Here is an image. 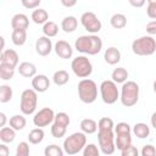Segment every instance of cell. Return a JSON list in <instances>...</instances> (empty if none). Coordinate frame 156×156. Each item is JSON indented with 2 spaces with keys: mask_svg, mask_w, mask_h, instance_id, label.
Masks as SVG:
<instances>
[{
  "mask_svg": "<svg viewBox=\"0 0 156 156\" xmlns=\"http://www.w3.org/2000/svg\"><path fill=\"white\" fill-rule=\"evenodd\" d=\"M11 27L13 29H23V30H27L28 27H29L28 16H26L24 13H16L11 18Z\"/></svg>",
  "mask_w": 156,
  "mask_h": 156,
  "instance_id": "obj_17",
  "label": "cell"
},
{
  "mask_svg": "<svg viewBox=\"0 0 156 156\" xmlns=\"http://www.w3.org/2000/svg\"><path fill=\"white\" fill-rule=\"evenodd\" d=\"M0 40H1V52L4 51V45H5V39L4 37H0Z\"/></svg>",
  "mask_w": 156,
  "mask_h": 156,
  "instance_id": "obj_50",
  "label": "cell"
},
{
  "mask_svg": "<svg viewBox=\"0 0 156 156\" xmlns=\"http://www.w3.org/2000/svg\"><path fill=\"white\" fill-rule=\"evenodd\" d=\"M146 13H147V16L150 18H152L154 21H156V0H149L147 1Z\"/></svg>",
  "mask_w": 156,
  "mask_h": 156,
  "instance_id": "obj_40",
  "label": "cell"
},
{
  "mask_svg": "<svg viewBox=\"0 0 156 156\" xmlns=\"http://www.w3.org/2000/svg\"><path fill=\"white\" fill-rule=\"evenodd\" d=\"M78 27V20L74 16H66L61 22V29L65 33H73Z\"/></svg>",
  "mask_w": 156,
  "mask_h": 156,
  "instance_id": "obj_20",
  "label": "cell"
},
{
  "mask_svg": "<svg viewBox=\"0 0 156 156\" xmlns=\"http://www.w3.org/2000/svg\"><path fill=\"white\" fill-rule=\"evenodd\" d=\"M141 156H156V149L151 144L144 145L141 149Z\"/></svg>",
  "mask_w": 156,
  "mask_h": 156,
  "instance_id": "obj_42",
  "label": "cell"
},
{
  "mask_svg": "<svg viewBox=\"0 0 156 156\" xmlns=\"http://www.w3.org/2000/svg\"><path fill=\"white\" fill-rule=\"evenodd\" d=\"M18 73L24 78H33L37 76V67L32 62H22L18 66Z\"/></svg>",
  "mask_w": 156,
  "mask_h": 156,
  "instance_id": "obj_19",
  "label": "cell"
},
{
  "mask_svg": "<svg viewBox=\"0 0 156 156\" xmlns=\"http://www.w3.org/2000/svg\"><path fill=\"white\" fill-rule=\"evenodd\" d=\"M111 78L112 80L118 84V83H126L127 82V78H128V72L124 67H117L112 71V74H111Z\"/></svg>",
  "mask_w": 156,
  "mask_h": 156,
  "instance_id": "obj_25",
  "label": "cell"
},
{
  "mask_svg": "<svg viewBox=\"0 0 156 156\" xmlns=\"http://www.w3.org/2000/svg\"><path fill=\"white\" fill-rule=\"evenodd\" d=\"M63 149L56 144H51L44 149V155L45 156H63Z\"/></svg>",
  "mask_w": 156,
  "mask_h": 156,
  "instance_id": "obj_34",
  "label": "cell"
},
{
  "mask_svg": "<svg viewBox=\"0 0 156 156\" xmlns=\"http://www.w3.org/2000/svg\"><path fill=\"white\" fill-rule=\"evenodd\" d=\"M54 50L58 57L65 58V60L71 58L73 55V49H72L71 44L67 43L66 40H57L54 46Z\"/></svg>",
  "mask_w": 156,
  "mask_h": 156,
  "instance_id": "obj_14",
  "label": "cell"
},
{
  "mask_svg": "<svg viewBox=\"0 0 156 156\" xmlns=\"http://www.w3.org/2000/svg\"><path fill=\"white\" fill-rule=\"evenodd\" d=\"M13 96V91L12 88L7 84H2L0 85V102L1 104H6L9 102Z\"/></svg>",
  "mask_w": 156,
  "mask_h": 156,
  "instance_id": "obj_33",
  "label": "cell"
},
{
  "mask_svg": "<svg viewBox=\"0 0 156 156\" xmlns=\"http://www.w3.org/2000/svg\"><path fill=\"white\" fill-rule=\"evenodd\" d=\"M80 129L84 134H94L98 130V123L91 118H84L80 121Z\"/></svg>",
  "mask_w": 156,
  "mask_h": 156,
  "instance_id": "obj_23",
  "label": "cell"
},
{
  "mask_svg": "<svg viewBox=\"0 0 156 156\" xmlns=\"http://www.w3.org/2000/svg\"><path fill=\"white\" fill-rule=\"evenodd\" d=\"M16 138V130L12 129L11 127H2L0 129V140L2 144H9L12 143Z\"/></svg>",
  "mask_w": 156,
  "mask_h": 156,
  "instance_id": "obj_26",
  "label": "cell"
},
{
  "mask_svg": "<svg viewBox=\"0 0 156 156\" xmlns=\"http://www.w3.org/2000/svg\"><path fill=\"white\" fill-rule=\"evenodd\" d=\"M38 105V94L34 89H26L21 94L20 108L23 115H32L37 110Z\"/></svg>",
  "mask_w": 156,
  "mask_h": 156,
  "instance_id": "obj_7",
  "label": "cell"
},
{
  "mask_svg": "<svg viewBox=\"0 0 156 156\" xmlns=\"http://www.w3.org/2000/svg\"><path fill=\"white\" fill-rule=\"evenodd\" d=\"M133 133L135 134L136 138L145 139V138H147L150 135V127L146 123H143V122L135 123L133 126Z\"/></svg>",
  "mask_w": 156,
  "mask_h": 156,
  "instance_id": "obj_22",
  "label": "cell"
},
{
  "mask_svg": "<svg viewBox=\"0 0 156 156\" xmlns=\"http://www.w3.org/2000/svg\"><path fill=\"white\" fill-rule=\"evenodd\" d=\"M98 129L99 130H107V129H115V123L112 118L110 117H102L98 122Z\"/></svg>",
  "mask_w": 156,
  "mask_h": 156,
  "instance_id": "obj_35",
  "label": "cell"
},
{
  "mask_svg": "<svg viewBox=\"0 0 156 156\" xmlns=\"http://www.w3.org/2000/svg\"><path fill=\"white\" fill-rule=\"evenodd\" d=\"M85 135L87 134H84L83 132H76V133L68 135L63 140V151L69 156H73V155L78 154L79 151H82L87 145Z\"/></svg>",
  "mask_w": 156,
  "mask_h": 156,
  "instance_id": "obj_2",
  "label": "cell"
},
{
  "mask_svg": "<svg viewBox=\"0 0 156 156\" xmlns=\"http://www.w3.org/2000/svg\"><path fill=\"white\" fill-rule=\"evenodd\" d=\"M66 132H67V128H66V127L58 126V124H56V123H52V126H51V135H52L54 138L60 139V138L65 136Z\"/></svg>",
  "mask_w": 156,
  "mask_h": 156,
  "instance_id": "obj_37",
  "label": "cell"
},
{
  "mask_svg": "<svg viewBox=\"0 0 156 156\" xmlns=\"http://www.w3.org/2000/svg\"><path fill=\"white\" fill-rule=\"evenodd\" d=\"M129 4L134 7H141L145 5V0H139V1H134V0H129Z\"/></svg>",
  "mask_w": 156,
  "mask_h": 156,
  "instance_id": "obj_46",
  "label": "cell"
},
{
  "mask_svg": "<svg viewBox=\"0 0 156 156\" xmlns=\"http://www.w3.org/2000/svg\"><path fill=\"white\" fill-rule=\"evenodd\" d=\"M32 21L34 22V23H37V24H45L46 22H48V20H49V13H48V11L46 10H44V9H40V7H38V9H35L33 12H32Z\"/></svg>",
  "mask_w": 156,
  "mask_h": 156,
  "instance_id": "obj_21",
  "label": "cell"
},
{
  "mask_svg": "<svg viewBox=\"0 0 156 156\" xmlns=\"http://www.w3.org/2000/svg\"><path fill=\"white\" fill-rule=\"evenodd\" d=\"M44 135H45V133H44L43 128H34L28 133V141L34 145L40 144L44 139Z\"/></svg>",
  "mask_w": 156,
  "mask_h": 156,
  "instance_id": "obj_29",
  "label": "cell"
},
{
  "mask_svg": "<svg viewBox=\"0 0 156 156\" xmlns=\"http://www.w3.org/2000/svg\"><path fill=\"white\" fill-rule=\"evenodd\" d=\"M119 100L123 106L132 107L136 105L139 100V85L133 80H127L121 88Z\"/></svg>",
  "mask_w": 156,
  "mask_h": 156,
  "instance_id": "obj_3",
  "label": "cell"
},
{
  "mask_svg": "<svg viewBox=\"0 0 156 156\" xmlns=\"http://www.w3.org/2000/svg\"><path fill=\"white\" fill-rule=\"evenodd\" d=\"M71 119H69V116L66 113V112H58L55 115V119H54V123L58 124V126H62V127H68Z\"/></svg>",
  "mask_w": 156,
  "mask_h": 156,
  "instance_id": "obj_36",
  "label": "cell"
},
{
  "mask_svg": "<svg viewBox=\"0 0 156 156\" xmlns=\"http://www.w3.org/2000/svg\"><path fill=\"white\" fill-rule=\"evenodd\" d=\"M132 50L138 56H150L156 51V40L150 35H143L132 43Z\"/></svg>",
  "mask_w": 156,
  "mask_h": 156,
  "instance_id": "obj_5",
  "label": "cell"
},
{
  "mask_svg": "<svg viewBox=\"0 0 156 156\" xmlns=\"http://www.w3.org/2000/svg\"><path fill=\"white\" fill-rule=\"evenodd\" d=\"M104 58H105V62L108 65H117L121 61V51L115 46L107 48L105 50Z\"/></svg>",
  "mask_w": 156,
  "mask_h": 156,
  "instance_id": "obj_18",
  "label": "cell"
},
{
  "mask_svg": "<svg viewBox=\"0 0 156 156\" xmlns=\"http://www.w3.org/2000/svg\"><path fill=\"white\" fill-rule=\"evenodd\" d=\"M32 88L37 93H45L50 88V80L45 74H37L32 78Z\"/></svg>",
  "mask_w": 156,
  "mask_h": 156,
  "instance_id": "obj_15",
  "label": "cell"
},
{
  "mask_svg": "<svg viewBox=\"0 0 156 156\" xmlns=\"http://www.w3.org/2000/svg\"><path fill=\"white\" fill-rule=\"evenodd\" d=\"M41 0H22V5L26 9H38Z\"/></svg>",
  "mask_w": 156,
  "mask_h": 156,
  "instance_id": "obj_43",
  "label": "cell"
},
{
  "mask_svg": "<svg viewBox=\"0 0 156 156\" xmlns=\"http://www.w3.org/2000/svg\"><path fill=\"white\" fill-rule=\"evenodd\" d=\"M130 126L126 122H119L115 126V144L118 150H124L132 145Z\"/></svg>",
  "mask_w": 156,
  "mask_h": 156,
  "instance_id": "obj_6",
  "label": "cell"
},
{
  "mask_svg": "<svg viewBox=\"0 0 156 156\" xmlns=\"http://www.w3.org/2000/svg\"><path fill=\"white\" fill-rule=\"evenodd\" d=\"M0 119H1L0 127L2 128V127H5V124H6V115H5L4 112H0Z\"/></svg>",
  "mask_w": 156,
  "mask_h": 156,
  "instance_id": "obj_48",
  "label": "cell"
},
{
  "mask_svg": "<svg viewBox=\"0 0 156 156\" xmlns=\"http://www.w3.org/2000/svg\"><path fill=\"white\" fill-rule=\"evenodd\" d=\"M150 121H151V126L156 129V111L151 115V118H150Z\"/></svg>",
  "mask_w": 156,
  "mask_h": 156,
  "instance_id": "obj_49",
  "label": "cell"
},
{
  "mask_svg": "<svg viewBox=\"0 0 156 156\" xmlns=\"http://www.w3.org/2000/svg\"><path fill=\"white\" fill-rule=\"evenodd\" d=\"M74 48L77 51L87 55H96L102 49V40L100 37L91 34V35H80L76 43Z\"/></svg>",
  "mask_w": 156,
  "mask_h": 156,
  "instance_id": "obj_1",
  "label": "cell"
},
{
  "mask_svg": "<svg viewBox=\"0 0 156 156\" xmlns=\"http://www.w3.org/2000/svg\"><path fill=\"white\" fill-rule=\"evenodd\" d=\"M9 124L15 130H22L26 127L27 121H26V117H23L22 115H13L12 117H10Z\"/></svg>",
  "mask_w": 156,
  "mask_h": 156,
  "instance_id": "obj_27",
  "label": "cell"
},
{
  "mask_svg": "<svg viewBox=\"0 0 156 156\" xmlns=\"http://www.w3.org/2000/svg\"><path fill=\"white\" fill-rule=\"evenodd\" d=\"M61 4H62L63 6H66V7H72V6L77 5V1H76V0H73V1H66V0H61Z\"/></svg>",
  "mask_w": 156,
  "mask_h": 156,
  "instance_id": "obj_47",
  "label": "cell"
},
{
  "mask_svg": "<svg viewBox=\"0 0 156 156\" xmlns=\"http://www.w3.org/2000/svg\"><path fill=\"white\" fill-rule=\"evenodd\" d=\"M43 33H44V35L48 37V38H54V37H56L57 33H58V26H57L55 22H52V21H48V22L43 26Z\"/></svg>",
  "mask_w": 156,
  "mask_h": 156,
  "instance_id": "obj_31",
  "label": "cell"
},
{
  "mask_svg": "<svg viewBox=\"0 0 156 156\" xmlns=\"http://www.w3.org/2000/svg\"><path fill=\"white\" fill-rule=\"evenodd\" d=\"M110 23L115 29H122L127 26V17L123 13H115L110 18Z\"/></svg>",
  "mask_w": 156,
  "mask_h": 156,
  "instance_id": "obj_30",
  "label": "cell"
},
{
  "mask_svg": "<svg viewBox=\"0 0 156 156\" xmlns=\"http://www.w3.org/2000/svg\"><path fill=\"white\" fill-rule=\"evenodd\" d=\"M121 156H139V151L134 145H130L121 151Z\"/></svg>",
  "mask_w": 156,
  "mask_h": 156,
  "instance_id": "obj_41",
  "label": "cell"
},
{
  "mask_svg": "<svg viewBox=\"0 0 156 156\" xmlns=\"http://www.w3.org/2000/svg\"><path fill=\"white\" fill-rule=\"evenodd\" d=\"M71 68L78 78H83V79L88 78L93 72V65H91L90 60L87 56H83V55L77 56L76 58L72 60Z\"/></svg>",
  "mask_w": 156,
  "mask_h": 156,
  "instance_id": "obj_8",
  "label": "cell"
},
{
  "mask_svg": "<svg viewBox=\"0 0 156 156\" xmlns=\"http://www.w3.org/2000/svg\"><path fill=\"white\" fill-rule=\"evenodd\" d=\"M18 54L13 50V49H7V50H4L1 52V56H0V63H5V65H10L12 67L16 68V66L18 65Z\"/></svg>",
  "mask_w": 156,
  "mask_h": 156,
  "instance_id": "obj_16",
  "label": "cell"
},
{
  "mask_svg": "<svg viewBox=\"0 0 156 156\" xmlns=\"http://www.w3.org/2000/svg\"><path fill=\"white\" fill-rule=\"evenodd\" d=\"M15 67L5 63H0V79L2 80H10L15 76Z\"/></svg>",
  "mask_w": 156,
  "mask_h": 156,
  "instance_id": "obj_32",
  "label": "cell"
},
{
  "mask_svg": "<svg viewBox=\"0 0 156 156\" xmlns=\"http://www.w3.org/2000/svg\"><path fill=\"white\" fill-rule=\"evenodd\" d=\"M0 156H10V149L6 146V144L0 145Z\"/></svg>",
  "mask_w": 156,
  "mask_h": 156,
  "instance_id": "obj_45",
  "label": "cell"
},
{
  "mask_svg": "<svg viewBox=\"0 0 156 156\" xmlns=\"http://www.w3.org/2000/svg\"><path fill=\"white\" fill-rule=\"evenodd\" d=\"M100 95L105 104L112 105L119 99V91L117 88V84L111 80H104L100 84Z\"/></svg>",
  "mask_w": 156,
  "mask_h": 156,
  "instance_id": "obj_10",
  "label": "cell"
},
{
  "mask_svg": "<svg viewBox=\"0 0 156 156\" xmlns=\"http://www.w3.org/2000/svg\"><path fill=\"white\" fill-rule=\"evenodd\" d=\"M146 33L151 35H156V21H150L146 24Z\"/></svg>",
  "mask_w": 156,
  "mask_h": 156,
  "instance_id": "obj_44",
  "label": "cell"
},
{
  "mask_svg": "<svg viewBox=\"0 0 156 156\" xmlns=\"http://www.w3.org/2000/svg\"><path fill=\"white\" fill-rule=\"evenodd\" d=\"M16 156H29V144L21 141L16 147Z\"/></svg>",
  "mask_w": 156,
  "mask_h": 156,
  "instance_id": "obj_39",
  "label": "cell"
},
{
  "mask_svg": "<svg viewBox=\"0 0 156 156\" xmlns=\"http://www.w3.org/2000/svg\"><path fill=\"white\" fill-rule=\"evenodd\" d=\"M55 119V112L52 111V108L50 107H44L41 110H39L34 117H33V123L37 128H44L46 126H49L50 123H52Z\"/></svg>",
  "mask_w": 156,
  "mask_h": 156,
  "instance_id": "obj_12",
  "label": "cell"
},
{
  "mask_svg": "<svg viewBox=\"0 0 156 156\" xmlns=\"http://www.w3.org/2000/svg\"><path fill=\"white\" fill-rule=\"evenodd\" d=\"M11 39H12V43L16 46L24 45V43L27 41V30H23V29H13L12 30V34H11Z\"/></svg>",
  "mask_w": 156,
  "mask_h": 156,
  "instance_id": "obj_24",
  "label": "cell"
},
{
  "mask_svg": "<svg viewBox=\"0 0 156 156\" xmlns=\"http://www.w3.org/2000/svg\"><path fill=\"white\" fill-rule=\"evenodd\" d=\"M52 50V41L50 38L43 35L35 41V51L39 56H48Z\"/></svg>",
  "mask_w": 156,
  "mask_h": 156,
  "instance_id": "obj_13",
  "label": "cell"
},
{
  "mask_svg": "<svg viewBox=\"0 0 156 156\" xmlns=\"http://www.w3.org/2000/svg\"><path fill=\"white\" fill-rule=\"evenodd\" d=\"M98 141H99V149L105 155H112L116 150L115 144V133L113 129L107 130H99L98 132Z\"/></svg>",
  "mask_w": 156,
  "mask_h": 156,
  "instance_id": "obj_9",
  "label": "cell"
},
{
  "mask_svg": "<svg viewBox=\"0 0 156 156\" xmlns=\"http://www.w3.org/2000/svg\"><path fill=\"white\" fill-rule=\"evenodd\" d=\"M80 23L84 27V29L88 30L91 34H95V33L100 32L101 30V27H102L101 21L91 11H87V12H84L80 16Z\"/></svg>",
  "mask_w": 156,
  "mask_h": 156,
  "instance_id": "obj_11",
  "label": "cell"
},
{
  "mask_svg": "<svg viewBox=\"0 0 156 156\" xmlns=\"http://www.w3.org/2000/svg\"><path fill=\"white\" fill-rule=\"evenodd\" d=\"M68 80H69V74H68V72L65 71V69H58V71H56V72L54 73V76H52V82H54L57 87H61V85L67 84Z\"/></svg>",
  "mask_w": 156,
  "mask_h": 156,
  "instance_id": "obj_28",
  "label": "cell"
},
{
  "mask_svg": "<svg viewBox=\"0 0 156 156\" xmlns=\"http://www.w3.org/2000/svg\"><path fill=\"white\" fill-rule=\"evenodd\" d=\"M83 156H100V150L95 144H88L83 149Z\"/></svg>",
  "mask_w": 156,
  "mask_h": 156,
  "instance_id": "obj_38",
  "label": "cell"
},
{
  "mask_svg": "<svg viewBox=\"0 0 156 156\" xmlns=\"http://www.w3.org/2000/svg\"><path fill=\"white\" fill-rule=\"evenodd\" d=\"M152 88H154V91L156 93V80L154 82V84H152Z\"/></svg>",
  "mask_w": 156,
  "mask_h": 156,
  "instance_id": "obj_51",
  "label": "cell"
},
{
  "mask_svg": "<svg viewBox=\"0 0 156 156\" xmlns=\"http://www.w3.org/2000/svg\"><path fill=\"white\" fill-rule=\"evenodd\" d=\"M78 96L84 104H93L98 98V85L93 79L85 78L78 83Z\"/></svg>",
  "mask_w": 156,
  "mask_h": 156,
  "instance_id": "obj_4",
  "label": "cell"
}]
</instances>
